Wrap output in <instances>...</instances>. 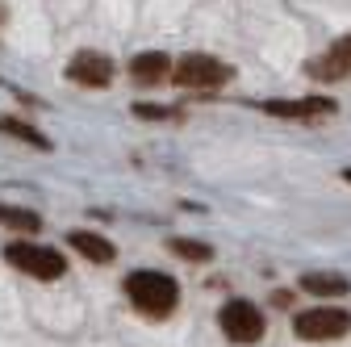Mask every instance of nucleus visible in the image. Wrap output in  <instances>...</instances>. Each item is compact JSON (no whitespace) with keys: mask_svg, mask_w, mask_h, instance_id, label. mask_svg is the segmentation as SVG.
Instances as JSON below:
<instances>
[{"mask_svg":"<svg viewBox=\"0 0 351 347\" xmlns=\"http://www.w3.org/2000/svg\"><path fill=\"white\" fill-rule=\"evenodd\" d=\"M125 297H130V306H134L138 314L167 318L176 310V301H180V285H176V276H167V272L138 268V272L125 276Z\"/></svg>","mask_w":351,"mask_h":347,"instance_id":"1","label":"nucleus"},{"mask_svg":"<svg viewBox=\"0 0 351 347\" xmlns=\"http://www.w3.org/2000/svg\"><path fill=\"white\" fill-rule=\"evenodd\" d=\"M5 259H9L17 272L34 276V280H59L67 272V259L55 247H42V243H9L5 247Z\"/></svg>","mask_w":351,"mask_h":347,"instance_id":"2","label":"nucleus"},{"mask_svg":"<svg viewBox=\"0 0 351 347\" xmlns=\"http://www.w3.org/2000/svg\"><path fill=\"white\" fill-rule=\"evenodd\" d=\"M217 326H222V335L230 343L251 347V343L263 339V310L255 306V301H247V297H234V301H226V306L217 310Z\"/></svg>","mask_w":351,"mask_h":347,"instance_id":"3","label":"nucleus"},{"mask_svg":"<svg viewBox=\"0 0 351 347\" xmlns=\"http://www.w3.org/2000/svg\"><path fill=\"white\" fill-rule=\"evenodd\" d=\"M293 335L305 343H326V339H343L351 335V314L339 306H314V310H301L293 318Z\"/></svg>","mask_w":351,"mask_h":347,"instance_id":"4","label":"nucleus"},{"mask_svg":"<svg viewBox=\"0 0 351 347\" xmlns=\"http://www.w3.org/2000/svg\"><path fill=\"white\" fill-rule=\"evenodd\" d=\"M171 80L180 84V88H189V93H213V88H222L230 80V67L222 59H213V55H184L171 67Z\"/></svg>","mask_w":351,"mask_h":347,"instance_id":"5","label":"nucleus"},{"mask_svg":"<svg viewBox=\"0 0 351 347\" xmlns=\"http://www.w3.org/2000/svg\"><path fill=\"white\" fill-rule=\"evenodd\" d=\"M67 75L75 84H84V88H109V80H113V63L109 55H97V51H80L67 67Z\"/></svg>","mask_w":351,"mask_h":347,"instance_id":"6","label":"nucleus"},{"mask_svg":"<svg viewBox=\"0 0 351 347\" xmlns=\"http://www.w3.org/2000/svg\"><path fill=\"white\" fill-rule=\"evenodd\" d=\"M310 75L314 80H347L351 75V34H343L339 42H330V47L310 63Z\"/></svg>","mask_w":351,"mask_h":347,"instance_id":"7","label":"nucleus"},{"mask_svg":"<svg viewBox=\"0 0 351 347\" xmlns=\"http://www.w3.org/2000/svg\"><path fill=\"white\" fill-rule=\"evenodd\" d=\"M259 109L263 113H272V117H326V113H335V101H322V97H305V101H259Z\"/></svg>","mask_w":351,"mask_h":347,"instance_id":"8","label":"nucleus"},{"mask_svg":"<svg viewBox=\"0 0 351 347\" xmlns=\"http://www.w3.org/2000/svg\"><path fill=\"white\" fill-rule=\"evenodd\" d=\"M171 59L163 55V51H143V55H134L130 59V75H134L138 84H159L163 75H171Z\"/></svg>","mask_w":351,"mask_h":347,"instance_id":"9","label":"nucleus"},{"mask_svg":"<svg viewBox=\"0 0 351 347\" xmlns=\"http://www.w3.org/2000/svg\"><path fill=\"white\" fill-rule=\"evenodd\" d=\"M67 243H71L84 259H93V264H109V259L117 255V251H113V243H109L105 235H93V230H71V235H67Z\"/></svg>","mask_w":351,"mask_h":347,"instance_id":"10","label":"nucleus"},{"mask_svg":"<svg viewBox=\"0 0 351 347\" xmlns=\"http://www.w3.org/2000/svg\"><path fill=\"white\" fill-rule=\"evenodd\" d=\"M301 289L314 293V297H343L351 289V280L347 276H335V272H305L301 276Z\"/></svg>","mask_w":351,"mask_h":347,"instance_id":"11","label":"nucleus"},{"mask_svg":"<svg viewBox=\"0 0 351 347\" xmlns=\"http://www.w3.org/2000/svg\"><path fill=\"white\" fill-rule=\"evenodd\" d=\"M0 222L5 226H13V230H21V235H38L42 230V218L34 209H17V205H0Z\"/></svg>","mask_w":351,"mask_h":347,"instance_id":"12","label":"nucleus"},{"mask_svg":"<svg viewBox=\"0 0 351 347\" xmlns=\"http://www.w3.org/2000/svg\"><path fill=\"white\" fill-rule=\"evenodd\" d=\"M0 130H5V134H13L17 143H34V147H42V151H51V139L38 134L34 125H25V121H17V117H0Z\"/></svg>","mask_w":351,"mask_h":347,"instance_id":"13","label":"nucleus"},{"mask_svg":"<svg viewBox=\"0 0 351 347\" xmlns=\"http://www.w3.org/2000/svg\"><path fill=\"white\" fill-rule=\"evenodd\" d=\"M171 251L180 259H193V264H205V259H213V251L205 243H193V239H171Z\"/></svg>","mask_w":351,"mask_h":347,"instance_id":"14","label":"nucleus"},{"mask_svg":"<svg viewBox=\"0 0 351 347\" xmlns=\"http://www.w3.org/2000/svg\"><path fill=\"white\" fill-rule=\"evenodd\" d=\"M134 113L138 117H151V121H171L176 117V109H159V105H134Z\"/></svg>","mask_w":351,"mask_h":347,"instance_id":"15","label":"nucleus"},{"mask_svg":"<svg viewBox=\"0 0 351 347\" xmlns=\"http://www.w3.org/2000/svg\"><path fill=\"white\" fill-rule=\"evenodd\" d=\"M343 180H347V184H351V167H343Z\"/></svg>","mask_w":351,"mask_h":347,"instance_id":"16","label":"nucleus"}]
</instances>
